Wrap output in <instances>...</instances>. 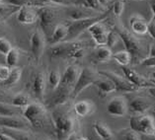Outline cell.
I'll use <instances>...</instances> for the list:
<instances>
[{
    "label": "cell",
    "instance_id": "cell-1",
    "mask_svg": "<svg viewBox=\"0 0 155 140\" xmlns=\"http://www.w3.org/2000/svg\"><path fill=\"white\" fill-rule=\"evenodd\" d=\"M51 119L58 140H66L69 135L76 133L77 119L68 109H63V106L52 109Z\"/></svg>",
    "mask_w": 155,
    "mask_h": 140
},
{
    "label": "cell",
    "instance_id": "cell-2",
    "mask_svg": "<svg viewBox=\"0 0 155 140\" xmlns=\"http://www.w3.org/2000/svg\"><path fill=\"white\" fill-rule=\"evenodd\" d=\"M23 119L36 129H44L52 126L51 115L47 108L39 103H31L22 111Z\"/></svg>",
    "mask_w": 155,
    "mask_h": 140
},
{
    "label": "cell",
    "instance_id": "cell-3",
    "mask_svg": "<svg viewBox=\"0 0 155 140\" xmlns=\"http://www.w3.org/2000/svg\"><path fill=\"white\" fill-rule=\"evenodd\" d=\"M85 50L83 41H68L52 44L48 47V54L51 58L80 59L84 56Z\"/></svg>",
    "mask_w": 155,
    "mask_h": 140
},
{
    "label": "cell",
    "instance_id": "cell-4",
    "mask_svg": "<svg viewBox=\"0 0 155 140\" xmlns=\"http://www.w3.org/2000/svg\"><path fill=\"white\" fill-rule=\"evenodd\" d=\"M114 30L118 34V36L120 40L123 41L124 44V47L128 54L131 56V61L134 60H137L138 63L140 62V60L144 58V54H143V47L140 43V41L135 36L132 35L127 30L123 27L122 25H116Z\"/></svg>",
    "mask_w": 155,
    "mask_h": 140
},
{
    "label": "cell",
    "instance_id": "cell-5",
    "mask_svg": "<svg viewBox=\"0 0 155 140\" xmlns=\"http://www.w3.org/2000/svg\"><path fill=\"white\" fill-rule=\"evenodd\" d=\"M109 13H105L99 16H91L88 18L80 19V20H73L68 23L67 28H68V35H67L66 40L72 41L73 39H76L78 36H80L82 33L88 30L89 27H91L96 22L104 21L108 17Z\"/></svg>",
    "mask_w": 155,
    "mask_h": 140
},
{
    "label": "cell",
    "instance_id": "cell-6",
    "mask_svg": "<svg viewBox=\"0 0 155 140\" xmlns=\"http://www.w3.org/2000/svg\"><path fill=\"white\" fill-rule=\"evenodd\" d=\"M99 74L94 69L90 67H85L80 70L78 74V77L76 79L74 87L71 92V99L77 98L85 89L88 88L89 86L94 85L98 79H99Z\"/></svg>",
    "mask_w": 155,
    "mask_h": 140
},
{
    "label": "cell",
    "instance_id": "cell-7",
    "mask_svg": "<svg viewBox=\"0 0 155 140\" xmlns=\"http://www.w3.org/2000/svg\"><path fill=\"white\" fill-rule=\"evenodd\" d=\"M130 128L138 134H144L150 137L155 135L154 119L148 115L131 116L130 118Z\"/></svg>",
    "mask_w": 155,
    "mask_h": 140
},
{
    "label": "cell",
    "instance_id": "cell-8",
    "mask_svg": "<svg viewBox=\"0 0 155 140\" xmlns=\"http://www.w3.org/2000/svg\"><path fill=\"white\" fill-rule=\"evenodd\" d=\"M38 20L40 22V27L41 28V32L46 37H50V31L56 20L58 12L54 8L51 6H43L37 11Z\"/></svg>",
    "mask_w": 155,
    "mask_h": 140
},
{
    "label": "cell",
    "instance_id": "cell-9",
    "mask_svg": "<svg viewBox=\"0 0 155 140\" xmlns=\"http://www.w3.org/2000/svg\"><path fill=\"white\" fill-rule=\"evenodd\" d=\"M99 75H102L105 78L111 80L116 87V92L120 93H132V92H137L138 88H137L135 86H134L130 81H127L124 77L120 76L119 74H116L113 71H105L101 70L99 71Z\"/></svg>",
    "mask_w": 155,
    "mask_h": 140
},
{
    "label": "cell",
    "instance_id": "cell-10",
    "mask_svg": "<svg viewBox=\"0 0 155 140\" xmlns=\"http://www.w3.org/2000/svg\"><path fill=\"white\" fill-rule=\"evenodd\" d=\"M123 71L124 74V78L127 81H130L134 86L137 88H147V89H154V82L150 81L149 79L142 76L132 68L128 66H123Z\"/></svg>",
    "mask_w": 155,
    "mask_h": 140
},
{
    "label": "cell",
    "instance_id": "cell-11",
    "mask_svg": "<svg viewBox=\"0 0 155 140\" xmlns=\"http://www.w3.org/2000/svg\"><path fill=\"white\" fill-rule=\"evenodd\" d=\"M46 36L43 32L38 30L31 35L30 44H31V51L36 60H40L46 50Z\"/></svg>",
    "mask_w": 155,
    "mask_h": 140
},
{
    "label": "cell",
    "instance_id": "cell-12",
    "mask_svg": "<svg viewBox=\"0 0 155 140\" xmlns=\"http://www.w3.org/2000/svg\"><path fill=\"white\" fill-rule=\"evenodd\" d=\"M0 128L29 131L30 124L21 116H0Z\"/></svg>",
    "mask_w": 155,
    "mask_h": 140
},
{
    "label": "cell",
    "instance_id": "cell-13",
    "mask_svg": "<svg viewBox=\"0 0 155 140\" xmlns=\"http://www.w3.org/2000/svg\"><path fill=\"white\" fill-rule=\"evenodd\" d=\"M87 31L91 35L93 41H95V44L98 47H106L109 30L106 27V25L103 23V21L96 22L91 27H89Z\"/></svg>",
    "mask_w": 155,
    "mask_h": 140
},
{
    "label": "cell",
    "instance_id": "cell-14",
    "mask_svg": "<svg viewBox=\"0 0 155 140\" xmlns=\"http://www.w3.org/2000/svg\"><path fill=\"white\" fill-rule=\"evenodd\" d=\"M127 103L126 98L124 97L113 98L107 105L108 113L112 116H116V118H123V116H127Z\"/></svg>",
    "mask_w": 155,
    "mask_h": 140
},
{
    "label": "cell",
    "instance_id": "cell-15",
    "mask_svg": "<svg viewBox=\"0 0 155 140\" xmlns=\"http://www.w3.org/2000/svg\"><path fill=\"white\" fill-rule=\"evenodd\" d=\"M31 89L34 96L38 100H40L41 102H45V94H46V89H47V78L44 72L38 71L34 75Z\"/></svg>",
    "mask_w": 155,
    "mask_h": 140
},
{
    "label": "cell",
    "instance_id": "cell-16",
    "mask_svg": "<svg viewBox=\"0 0 155 140\" xmlns=\"http://www.w3.org/2000/svg\"><path fill=\"white\" fill-rule=\"evenodd\" d=\"M80 72L78 66L76 65H69L65 68L63 74L61 75V79H60L59 86L65 87L67 89L72 90L76 79L78 77V74Z\"/></svg>",
    "mask_w": 155,
    "mask_h": 140
},
{
    "label": "cell",
    "instance_id": "cell-17",
    "mask_svg": "<svg viewBox=\"0 0 155 140\" xmlns=\"http://www.w3.org/2000/svg\"><path fill=\"white\" fill-rule=\"evenodd\" d=\"M16 19L22 25H32L38 21L37 11L32 6L20 7L17 11Z\"/></svg>",
    "mask_w": 155,
    "mask_h": 140
},
{
    "label": "cell",
    "instance_id": "cell-18",
    "mask_svg": "<svg viewBox=\"0 0 155 140\" xmlns=\"http://www.w3.org/2000/svg\"><path fill=\"white\" fill-rule=\"evenodd\" d=\"M151 107H152V103L141 97L134 98L127 104L128 109L135 115H144Z\"/></svg>",
    "mask_w": 155,
    "mask_h": 140
},
{
    "label": "cell",
    "instance_id": "cell-19",
    "mask_svg": "<svg viewBox=\"0 0 155 140\" xmlns=\"http://www.w3.org/2000/svg\"><path fill=\"white\" fill-rule=\"evenodd\" d=\"M67 35H68V28H67V25L58 24L54 26V31L51 32L48 41L51 45L61 43L64 40H66Z\"/></svg>",
    "mask_w": 155,
    "mask_h": 140
},
{
    "label": "cell",
    "instance_id": "cell-20",
    "mask_svg": "<svg viewBox=\"0 0 155 140\" xmlns=\"http://www.w3.org/2000/svg\"><path fill=\"white\" fill-rule=\"evenodd\" d=\"M130 26L131 31L138 36H143L147 34V23L138 15H134L130 18Z\"/></svg>",
    "mask_w": 155,
    "mask_h": 140
},
{
    "label": "cell",
    "instance_id": "cell-21",
    "mask_svg": "<svg viewBox=\"0 0 155 140\" xmlns=\"http://www.w3.org/2000/svg\"><path fill=\"white\" fill-rule=\"evenodd\" d=\"M94 106L89 101H79L73 105V112L77 116L86 118L93 112Z\"/></svg>",
    "mask_w": 155,
    "mask_h": 140
},
{
    "label": "cell",
    "instance_id": "cell-22",
    "mask_svg": "<svg viewBox=\"0 0 155 140\" xmlns=\"http://www.w3.org/2000/svg\"><path fill=\"white\" fill-rule=\"evenodd\" d=\"M94 85L98 88L99 95L101 97H106V96H108L109 94L116 92V87L114 85V83L107 78H105V79L99 78L94 83Z\"/></svg>",
    "mask_w": 155,
    "mask_h": 140
},
{
    "label": "cell",
    "instance_id": "cell-23",
    "mask_svg": "<svg viewBox=\"0 0 155 140\" xmlns=\"http://www.w3.org/2000/svg\"><path fill=\"white\" fill-rule=\"evenodd\" d=\"M22 111L7 102H0V116H21Z\"/></svg>",
    "mask_w": 155,
    "mask_h": 140
},
{
    "label": "cell",
    "instance_id": "cell-24",
    "mask_svg": "<svg viewBox=\"0 0 155 140\" xmlns=\"http://www.w3.org/2000/svg\"><path fill=\"white\" fill-rule=\"evenodd\" d=\"M93 128L97 135L103 140H112L113 139V132L104 122H95L93 124Z\"/></svg>",
    "mask_w": 155,
    "mask_h": 140
},
{
    "label": "cell",
    "instance_id": "cell-25",
    "mask_svg": "<svg viewBox=\"0 0 155 140\" xmlns=\"http://www.w3.org/2000/svg\"><path fill=\"white\" fill-rule=\"evenodd\" d=\"M112 55H113L112 50L109 48L108 47H98L95 52H94V57L100 63L110 61L112 58Z\"/></svg>",
    "mask_w": 155,
    "mask_h": 140
},
{
    "label": "cell",
    "instance_id": "cell-26",
    "mask_svg": "<svg viewBox=\"0 0 155 140\" xmlns=\"http://www.w3.org/2000/svg\"><path fill=\"white\" fill-rule=\"evenodd\" d=\"M29 104H31L30 97L26 93H23V92L16 94V95L13 96V98L11 99V105L22 109L27 107Z\"/></svg>",
    "mask_w": 155,
    "mask_h": 140
},
{
    "label": "cell",
    "instance_id": "cell-27",
    "mask_svg": "<svg viewBox=\"0 0 155 140\" xmlns=\"http://www.w3.org/2000/svg\"><path fill=\"white\" fill-rule=\"evenodd\" d=\"M4 133L11 136L15 140H36L29 131L25 130H12V129H4Z\"/></svg>",
    "mask_w": 155,
    "mask_h": 140
},
{
    "label": "cell",
    "instance_id": "cell-28",
    "mask_svg": "<svg viewBox=\"0 0 155 140\" xmlns=\"http://www.w3.org/2000/svg\"><path fill=\"white\" fill-rule=\"evenodd\" d=\"M21 77H22V68L18 67V66L13 67V68H11L9 76L4 82H3V84L6 85V86L15 85L16 83L19 82Z\"/></svg>",
    "mask_w": 155,
    "mask_h": 140
},
{
    "label": "cell",
    "instance_id": "cell-29",
    "mask_svg": "<svg viewBox=\"0 0 155 140\" xmlns=\"http://www.w3.org/2000/svg\"><path fill=\"white\" fill-rule=\"evenodd\" d=\"M60 79H61V74L58 70H52L50 72L47 79V85L50 87V89L54 91L58 87L60 83Z\"/></svg>",
    "mask_w": 155,
    "mask_h": 140
},
{
    "label": "cell",
    "instance_id": "cell-30",
    "mask_svg": "<svg viewBox=\"0 0 155 140\" xmlns=\"http://www.w3.org/2000/svg\"><path fill=\"white\" fill-rule=\"evenodd\" d=\"M112 58H114L116 62H118L122 66H127L131 62V56L127 50L117 51L116 54L112 55Z\"/></svg>",
    "mask_w": 155,
    "mask_h": 140
},
{
    "label": "cell",
    "instance_id": "cell-31",
    "mask_svg": "<svg viewBox=\"0 0 155 140\" xmlns=\"http://www.w3.org/2000/svg\"><path fill=\"white\" fill-rule=\"evenodd\" d=\"M19 58H20V52H19L17 48L12 47V50L5 55L6 65L10 68L16 67L19 62Z\"/></svg>",
    "mask_w": 155,
    "mask_h": 140
},
{
    "label": "cell",
    "instance_id": "cell-32",
    "mask_svg": "<svg viewBox=\"0 0 155 140\" xmlns=\"http://www.w3.org/2000/svg\"><path fill=\"white\" fill-rule=\"evenodd\" d=\"M92 15L90 14V11H87L85 9H80V8H74L69 11V17L71 20H80V19L88 18L91 17Z\"/></svg>",
    "mask_w": 155,
    "mask_h": 140
},
{
    "label": "cell",
    "instance_id": "cell-33",
    "mask_svg": "<svg viewBox=\"0 0 155 140\" xmlns=\"http://www.w3.org/2000/svg\"><path fill=\"white\" fill-rule=\"evenodd\" d=\"M119 36L117 32L115 31L114 29L110 30L108 32V37H107V44H106V47H108L109 48H112L114 45H116V44L118 43L119 41Z\"/></svg>",
    "mask_w": 155,
    "mask_h": 140
},
{
    "label": "cell",
    "instance_id": "cell-34",
    "mask_svg": "<svg viewBox=\"0 0 155 140\" xmlns=\"http://www.w3.org/2000/svg\"><path fill=\"white\" fill-rule=\"evenodd\" d=\"M12 44L4 37H0V54L6 55L8 52L12 50Z\"/></svg>",
    "mask_w": 155,
    "mask_h": 140
},
{
    "label": "cell",
    "instance_id": "cell-35",
    "mask_svg": "<svg viewBox=\"0 0 155 140\" xmlns=\"http://www.w3.org/2000/svg\"><path fill=\"white\" fill-rule=\"evenodd\" d=\"M3 3H6V4L11 5V6H15V7H23V6H32L33 7V2L32 0H4Z\"/></svg>",
    "mask_w": 155,
    "mask_h": 140
},
{
    "label": "cell",
    "instance_id": "cell-36",
    "mask_svg": "<svg viewBox=\"0 0 155 140\" xmlns=\"http://www.w3.org/2000/svg\"><path fill=\"white\" fill-rule=\"evenodd\" d=\"M124 10V0H116V2L113 5V12L116 17L120 18L123 15Z\"/></svg>",
    "mask_w": 155,
    "mask_h": 140
},
{
    "label": "cell",
    "instance_id": "cell-37",
    "mask_svg": "<svg viewBox=\"0 0 155 140\" xmlns=\"http://www.w3.org/2000/svg\"><path fill=\"white\" fill-rule=\"evenodd\" d=\"M123 140H141L140 136L137 133L131 129L128 130H123V135H122Z\"/></svg>",
    "mask_w": 155,
    "mask_h": 140
},
{
    "label": "cell",
    "instance_id": "cell-38",
    "mask_svg": "<svg viewBox=\"0 0 155 140\" xmlns=\"http://www.w3.org/2000/svg\"><path fill=\"white\" fill-rule=\"evenodd\" d=\"M11 68L8 67L6 64H0V81L4 82L7 78H8L10 74Z\"/></svg>",
    "mask_w": 155,
    "mask_h": 140
},
{
    "label": "cell",
    "instance_id": "cell-39",
    "mask_svg": "<svg viewBox=\"0 0 155 140\" xmlns=\"http://www.w3.org/2000/svg\"><path fill=\"white\" fill-rule=\"evenodd\" d=\"M19 8L18 7H15V6H11L6 4V3H0V15H4L7 13H11L13 11H18Z\"/></svg>",
    "mask_w": 155,
    "mask_h": 140
},
{
    "label": "cell",
    "instance_id": "cell-40",
    "mask_svg": "<svg viewBox=\"0 0 155 140\" xmlns=\"http://www.w3.org/2000/svg\"><path fill=\"white\" fill-rule=\"evenodd\" d=\"M154 31H155V19H154V15H152L149 22L147 23V34H148L151 39H154L155 37Z\"/></svg>",
    "mask_w": 155,
    "mask_h": 140
},
{
    "label": "cell",
    "instance_id": "cell-41",
    "mask_svg": "<svg viewBox=\"0 0 155 140\" xmlns=\"http://www.w3.org/2000/svg\"><path fill=\"white\" fill-rule=\"evenodd\" d=\"M139 64H141L143 66H146V67H150V68H153L154 67V64H155V57H151V56H146L142 60H140Z\"/></svg>",
    "mask_w": 155,
    "mask_h": 140
},
{
    "label": "cell",
    "instance_id": "cell-42",
    "mask_svg": "<svg viewBox=\"0 0 155 140\" xmlns=\"http://www.w3.org/2000/svg\"><path fill=\"white\" fill-rule=\"evenodd\" d=\"M85 1V6L86 7H89L90 9L92 10H99L100 9V6L98 4L97 0H84Z\"/></svg>",
    "mask_w": 155,
    "mask_h": 140
},
{
    "label": "cell",
    "instance_id": "cell-43",
    "mask_svg": "<svg viewBox=\"0 0 155 140\" xmlns=\"http://www.w3.org/2000/svg\"><path fill=\"white\" fill-rule=\"evenodd\" d=\"M48 1H50L56 5H62V6L70 5V0H48Z\"/></svg>",
    "mask_w": 155,
    "mask_h": 140
},
{
    "label": "cell",
    "instance_id": "cell-44",
    "mask_svg": "<svg viewBox=\"0 0 155 140\" xmlns=\"http://www.w3.org/2000/svg\"><path fill=\"white\" fill-rule=\"evenodd\" d=\"M0 140H15L11 136L7 135L4 132H0Z\"/></svg>",
    "mask_w": 155,
    "mask_h": 140
},
{
    "label": "cell",
    "instance_id": "cell-45",
    "mask_svg": "<svg viewBox=\"0 0 155 140\" xmlns=\"http://www.w3.org/2000/svg\"><path fill=\"white\" fill-rule=\"evenodd\" d=\"M98 4H99V6H103V7H106L110 2V0H97Z\"/></svg>",
    "mask_w": 155,
    "mask_h": 140
},
{
    "label": "cell",
    "instance_id": "cell-46",
    "mask_svg": "<svg viewBox=\"0 0 155 140\" xmlns=\"http://www.w3.org/2000/svg\"><path fill=\"white\" fill-rule=\"evenodd\" d=\"M78 137H77V133H72L71 135H69L68 137H67L66 140H77Z\"/></svg>",
    "mask_w": 155,
    "mask_h": 140
},
{
    "label": "cell",
    "instance_id": "cell-47",
    "mask_svg": "<svg viewBox=\"0 0 155 140\" xmlns=\"http://www.w3.org/2000/svg\"><path fill=\"white\" fill-rule=\"evenodd\" d=\"M77 140H89L88 138H86V137H78Z\"/></svg>",
    "mask_w": 155,
    "mask_h": 140
},
{
    "label": "cell",
    "instance_id": "cell-48",
    "mask_svg": "<svg viewBox=\"0 0 155 140\" xmlns=\"http://www.w3.org/2000/svg\"><path fill=\"white\" fill-rule=\"evenodd\" d=\"M76 2H78V3H83V2H84V0H76Z\"/></svg>",
    "mask_w": 155,
    "mask_h": 140
},
{
    "label": "cell",
    "instance_id": "cell-49",
    "mask_svg": "<svg viewBox=\"0 0 155 140\" xmlns=\"http://www.w3.org/2000/svg\"><path fill=\"white\" fill-rule=\"evenodd\" d=\"M0 102H4V101L2 100V97L1 96H0Z\"/></svg>",
    "mask_w": 155,
    "mask_h": 140
},
{
    "label": "cell",
    "instance_id": "cell-50",
    "mask_svg": "<svg viewBox=\"0 0 155 140\" xmlns=\"http://www.w3.org/2000/svg\"><path fill=\"white\" fill-rule=\"evenodd\" d=\"M135 1H144V0H135Z\"/></svg>",
    "mask_w": 155,
    "mask_h": 140
},
{
    "label": "cell",
    "instance_id": "cell-51",
    "mask_svg": "<svg viewBox=\"0 0 155 140\" xmlns=\"http://www.w3.org/2000/svg\"><path fill=\"white\" fill-rule=\"evenodd\" d=\"M3 1H4V0H0V3H2Z\"/></svg>",
    "mask_w": 155,
    "mask_h": 140
},
{
    "label": "cell",
    "instance_id": "cell-52",
    "mask_svg": "<svg viewBox=\"0 0 155 140\" xmlns=\"http://www.w3.org/2000/svg\"><path fill=\"white\" fill-rule=\"evenodd\" d=\"M0 23H1V18H0Z\"/></svg>",
    "mask_w": 155,
    "mask_h": 140
}]
</instances>
